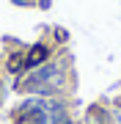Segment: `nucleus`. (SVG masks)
Listing matches in <instances>:
<instances>
[{"mask_svg": "<svg viewBox=\"0 0 121 124\" xmlns=\"http://www.w3.org/2000/svg\"><path fill=\"white\" fill-rule=\"evenodd\" d=\"M47 55H50V47H47V44H36V47H30V50L25 53V69L39 66L41 61H47Z\"/></svg>", "mask_w": 121, "mask_h": 124, "instance_id": "nucleus-1", "label": "nucleus"}, {"mask_svg": "<svg viewBox=\"0 0 121 124\" xmlns=\"http://www.w3.org/2000/svg\"><path fill=\"white\" fill-rule=\"evenodd\" d=\"M6 66H8V72H11V75H19V72H25V55H22V53H14V55H8Z\"/></svg>", "mask_w": 121, "mask_h": 124, "instance_id": "nucleus-2", "label": "nucleus"}]
</instances>
